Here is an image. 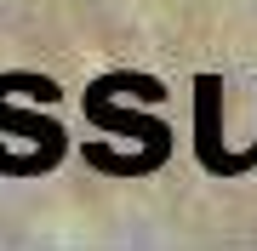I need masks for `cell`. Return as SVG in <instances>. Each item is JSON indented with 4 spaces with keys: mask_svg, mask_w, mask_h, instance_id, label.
<instances>
[{
    "mask_svg": "<svg viewBox=\"0 0 257 251\" xmlns=\"http://www.w3.org/2000/svg\"><path fill=\"white\" fill-rule=\"evenodd\" d=\"M200 160L211 171H246L251 154H229L223 149V126H217V80H200Z\"/></svg>",
    "mask_w": 257,
    "mask_h": 251,
    "instance_id": "1",
    "label": "cell"
},
{
    "mask_svg": "<svg viewBox=\"0 0 257 251\" xmlns=\"http://www.w3.org/2000/svg\"><path fill=\"white\" fill-rule=\"evenodd\" d=\"M0 126H12V131H23V137H35V149L46 154V160L63 154V131H57V120H46V114H12L6 97H0Z\"/></svg>",
    "mask_w": 257,
    "mask_h": 251,
    "instance_id": "2",
    "label": "cell"
},
{
    "mask_svg": "<svg viewBox=\"0 0 257 251\" xmlns=\"http://www.w3.org/2000/svg\"><path fill=\"white\" fill-rule=\"evenodd\" d=\"M251 160H257V149H251Z\"/></svg>",
    "mask_w": 257,
    "mask_h": 251,
    "instance_id": "3",
    "label": "cell"
}]
</instances>
